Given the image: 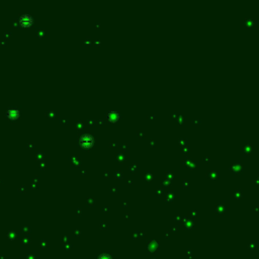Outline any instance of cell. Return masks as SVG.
<instances>
[{
  "label": "cell",
  "mask_w": 259,
  "mask_h": 259,
  "mask_svg": "<svg viewBox=\"0 0 259 259\" xmlns=\"http://www.w3.org/2000/svg\"><path fill=\"white\" fill-rule=\"evenodd\" d=\"M19 23L22 25V26H29L31 25L32 23V16L31 15V14L29 13H25L22 14V16H20L19 18Z\"/></svg>",
  "instance_id": "obj_1"
},
{
  "label": "cell",
  "mask_w": 259,
  "mask_h": 259,
  "mask_svg": "<svg viewBox=\"0 0 259 259\" xmlns=\"http://www.w3.org/2000/svg\"><path fill=\"white\" fill-rule=\"evenodd\" d=\"M80 144H81V146L86 147V148L91 147L93 144V138L90 136V135H84V136L81 137Z\"/></svg>",
  "instance_id": "obj_2"
},
{
  "label": "cell",
  "mask_w": 259,
  "mask_h": 259,
  "mask_svg": "<svg viewBox=\"0 0 259 259\" xmlns=\"http://www.w3.org/2000/svg\"><path fill=\"white\" fill-rule=\"evenodd\" d=\"M19 114H20V111L17 109V108H10V109H8L7 111V116L9 117L10 119H18Z\"/></svg>",
  "instance_id": "obj_3"
},
{
  "label": "cell",
  "mask_w": 259,
  "mask_h": 259,
  "mask_svg": "<svg viewBox=\"0 0 259 259\" xmlns=\"http://www.w3.org/2000/svg\"><path fill=\"white\" fill-rule=\"evenodd\" d=\"M107 117H108V119H109V122L116 123L119 119V113H117V111H114V110L109 111V113H107Z\"/></svg>",
  "instance_id": "obj_4"
}]
</instances>
